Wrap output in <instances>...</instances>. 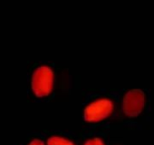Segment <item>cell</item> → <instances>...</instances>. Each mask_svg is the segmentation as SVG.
Listing matches in <instances>:
<instances>
[{
	"instance_id": "2",
	"label": "cell",
	"mask_w": 154,
	"mask_h": 145,
	"mask_svg": "<svg viewBox=\"0 0 154 145\" xmlns=\"http://www.w3.org/2000/svg\"><path fill=\"white\" fill-rule=\"evenodd\" d=\"M145 105V94L140 89L129 91L123 98L122 111L127 117H137Z\"/></svg>"
},
{
	"instance_id": "3",
	"label": "cell",
	"mask_w": 154,
	"mask_h": 145,
	"mask_svg": "<svg viewBox=\"0 0 154 145\" xmlns=\"http://www.w3.org/2000/svg\"><path fill=\"white\" fill-rule=\"evenodd\" d=\"M113 111V103L108 99H102L89 104L85 110V120L86 122H99L107 118Z\"/></svg>"
},
{
	"instance_id": "6",
	"label": "cell",
	"mask_w": 154,
	"mask_h": 145,
	"mask_svg": "<svg viewBox=\"0 0 154 145\" xmlns=\"http://www.w3.org/2000/svg\"><path fill=\"white\" fill-rule=\"evenodd\" d=\"M29 145H45V144H44V142H43L42 140H34L33 141L30 142Z\"/></svg>"
},
{
	"instance_id": "4",
	"label": "cell",
	"mask_w": 154,
	"mask_h": 145,
	"mask_svg": "<svg viewBox=\"0 0 154 145\" xmlns=\"http://www.w3.org/2000/svg\"><path fill=\"white\" fill-rule=\"evenodd\" d=\"M48 145H73V143L70 140H67L61 137H51L48 141Z\"/></svg>"
},
{
	"instance_id": "5",
	"label": "cell",
	"mask_w": 154,
	"mask_h": 145,
	"mask_svg": "<svg viewBox=\"0 0 154 145\" xmlns=\"http://www.w3.org/2000/svg\"><path fill=\"white\" fill-rule=\"evenodd\" d=\"M85 145H104V143L103 142V140L101 139L94 138V139H91V140H87Z\"/></svg>"
},
{
	"instance_id": "1",
	"label": "cell",
	"mask_w": 154,
	"mask_h": 145,
	"mask_svg": "<svg viewBox=\"0 0 154 145\" xmlns=\"http://www.w3.org/2000/svg\"><path fill=\"white\" fill-rule=\"evenodd\" d=\"M54 83L53 71L47 66H40L34 72L32 77V89L38 97L48 95Z\"/></svg>"
}]
</instances>
